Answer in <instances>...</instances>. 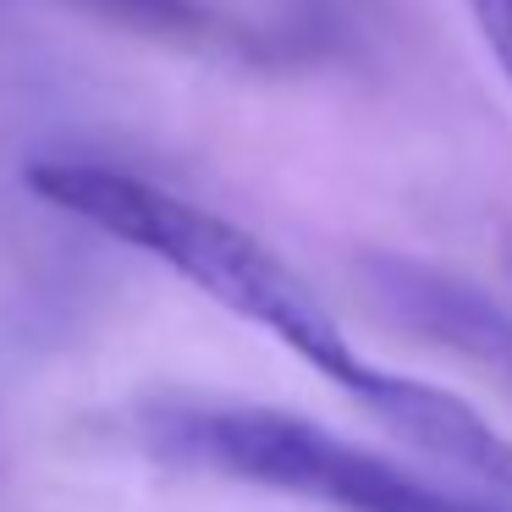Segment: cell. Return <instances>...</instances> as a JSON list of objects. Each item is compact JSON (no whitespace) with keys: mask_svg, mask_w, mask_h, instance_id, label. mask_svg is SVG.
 <instances>
[{"mask_svg":"<svg viewBox=\"0 0 512 512\" xmlns=\"http://www.w3.org/2000/svg\"><path fill=\"white\" fill-rule=\"evenodd\" d=\"M149 457L193 474L237 479L336 512H496L364 452L358 441L259 402H149L138 413Z\"/></svg>","mask_w":512,"mask_h":512,"instance_id":"2","label":"cell"},{"mask_svg":"<svg viewBox=\"0 0 512 512\" xmlns=\"http://www.w3.org/2000/svg\"><path fill=\"white\" fill-rule=\"evenodd\" d=\"M94 17H111V23L133 28V34H155V39H182V45H199L215 34V17L204 12L199 0H72Z\"/></svg>","mask_w":512,"mask_h":512,"instance_id":"5","label":"cell"},{"mask_svg":"<svg viewBox=\"0 0 512 512\" xmlns=\"http://www.w3.org/2000/svg\"><path fill=\"white\" fill-rule=\"evenodd\" d=\"M347 397L364 402L369 419L386 424L402 446L441 457V463L479 479L496 496H512V441L446 386H430V380H413V375H386V369L369 364Z\"/></svg>","mask_w":512,"mask_h":512,"instance_id":"3","label":"cell"},{"mask_svg":"<svg viewBox=\"0 0 512 512\" xmlns=\"http://www.w3.org/2000/svg\"><path fill=\"white\" fill-rule=\"evenodd\" d=\"M375 292L408 331L452 347L485 369H501L512 380V314H501L479 287L446 276V270L413 265V259H375Z\"/></svg>","mask_w":512,"mask_h":512,"instance_id":"4","label":"cell"},{"mask_svg":"<svg viewBox=\"0 0 512 512\" xmlns=\"http://www.w3.org/2000/svg\"><path fill=\"white\" fill-rule=\"evenodd\" d=\"M23 182L34 199L56 204L61 215H78L94 232L177 270L188 287H199L226 314L292 347L331 386L353 391L358 375L369 369L342 336V325L331 320V309L292 276V265H281L254 232H243L226 215L204 210L160 182L133 177V171L89 166V160H39L23 171Z\"/></svg>","mask_w":512,"mask_h":512,"instance_id":"1","label":"cell"},{"mask_svg":"<svg viewBox=\"0 0 512 512\" xmlns=\"http://www.w3.org/2000/svg\"><path fill=\"white\" fill-rule=\"evenodd\" d=\"M468 12H474V28L490 45L496 67L507 72V83H512V0H468Z\"/></svg>","mask_w":512,"mask_h":512,"instance_id":"6","label":"cell"}]
</instances>
